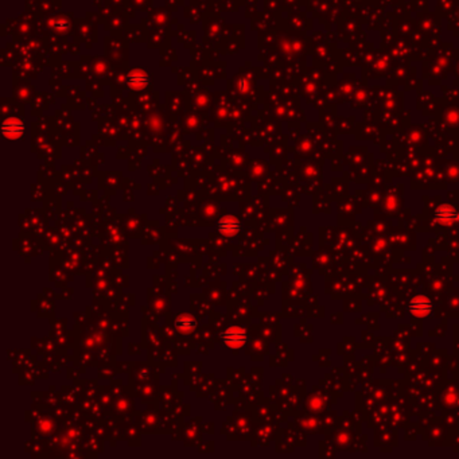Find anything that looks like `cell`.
Wrapping results in <instances>:
<instances>
[{"label":"cell","instance_id":"cell-1","mask_svg":"<svg viewBox=\"0 0 459 459\" xmlns=\"http://www.w3.org/2000/svg\"><path fill=\"white\" fill-rule=\"evenodd\" d=\"M248 336L246 332L240 326H231L226 328L222 334H221V341L225 346L231 347V349H240L245 345Z\"/></svg>","mask_w":459,"mask_h":459},{"label":"cell","instance_id":"cell-2","mask_svg":"<svg viewBox=\"0 0 459 459\" xmlns=\"http://www.w3.org/2000/svg\"><path fill=\"white\" fill-rule=\"evenodd\" d=\"M408 309L410 313L416 318H426L428 317L431 311H432V302L429 298L424 295H416L411 299L408 303Z\"/></svg>","mask_w":459,"mask_h":459},{"label":"cell","instance_id":"cell-3","mask_svg":"<svg viewBox=\"0 0 459 459\" xmlns=\"http://www.w3.org/2000/svg\"><path fill=\"white\" fill-rule=\"evenodd\" d=\"M217 229H218V232L222 236L232 239V237H236L241 232V222L235 216H224L218 221Z\"/></svg>","mask_w":459,"mask_h":459},{"label":"cell","instance_id":"cell-4","mask_svg":"<svg viewBox=\"0 0 459 459\" xmlns=\"http://www.w3.org/2000/svg\"><path fill=\"white\" fill-rule=\"evenodd\" d=\"M459 218V214L456 209L450 203H443L438 206L435 210V220L442 225H452L455 224Z\"/></svg>","mask_w":459,"mask_h":459},{"label":"cell","instance_id":"cell-5","mask_svg":"<svg viewBox=\"0 0 459 459\" xmlns=\"http://www.w3.org/2000/svg\"><path fill=\"white\" fill-rule=\"evenodd\" d=\"M24 134V124L20 119H7L3 123V135L7 139H19Z\"/></svg>","mask_w":459,"mask_h":459},{"label":"cell","instance_id":"cell-6","mask_svg":"<svg viewBox=\"0 0 459 459\" xmlns=\"http://www.w3.org/2000/svg\"><path fill=\"white\" fill-rule=\"evenodd\" d=\"M128 85L131 86L132 89H144L148 84V75L146 74V71L140 70V69H136V70H132L130 74H128L127 79Z\"/></svg>","mask_w":459,"mask_h":459},{"label":"cell","instance_id":"cell-7","mask_svg":"<svg viewBox=\"0 0 459 459\" xmlns=\"http://www.w3.org/2000/svg\"><path fill=\"white\" fill-rule=\"evenodd\" d=\"M195 326H197V322L190 315H181L175 319L176 332L181 334H190L195 328Z\"/></svg>","mask_w":459,"mask_h":459}]
</instances>
